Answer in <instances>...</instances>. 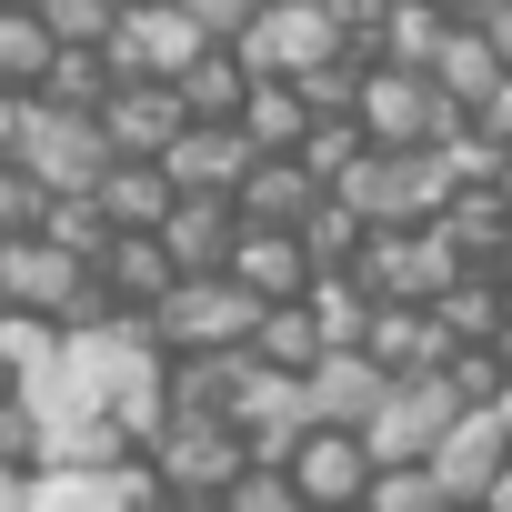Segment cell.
<instances>
[{
	"mask_svg": "<svg viewBox=\"0 0 512 512\" xmlns=\"http://www.w3.org/2000/svg\"><path fill=\"white\" fill-rule=\"evenodd\" d=\"M382 382H392V372H382L372 352H322V362L302 372V402H312V422H352V432H362L372 402H382Z\"/></svg>",
	"mask_w": 512,
	"mask_h": 512,
	"instance_id": "19",
	"label": "cell"
},
{
	"mask_svg": "<svg viewBox=\"0 0 512 512\" xmlns=\"http://www.w3.org/2000/svg\"><path fill=\"white\" fill-rule=\"evenodd\" d=\"M462 412H482V402H462L442 362H432V372H392L382 402H372V422H362V442H372V462H422Z\"/></svg>",
	"mask_w": 512,
	"mask_h": 512,
	"instance_id": "5",
	"label": "cell"
},
{
	"mask_svg": "<svg viewBox=\"0 0 512 512\" xmlns=\"http://www.w3.org/2000/svg\"><path fill=\"white\" fill-rule=\"evenodd\" d=\"M282 472L302 482V512H312V502L362 512V492H372V442H362L352 422H312V432L282 452Z\"/></svg>",
	"mask_w": 512,
	"mask_h": 512,
	"instance_id": "12",
	"label": "cell"
},
{
	"mask_svg": "<svg viewBox=\"0 0 512 512\" xmlns=\"http://www.w3.org/2000/svg\"><path fill=\"white\" fill-rule=\"evenodd\" d=\"M251 362H262V372H312L322 362V322L302 312V292L292 302H262V322H251Z\"/></svg>",
	"mask_w": 512,
	"mask_h": 512,
	"instance_id": "27",
	"label": "cell"
},
{
	"mask_svg": "<svg viewBox=\"0 0 512 512\" xmlns=\"http://www.w3.org/2000/svg\"><path fill=\"white\" fill-rule=\"evenodd\" d=\"M422 462H432V482H442V502H482V492L502 482V462H512V442H502V422H492V402H482V412H462V422H452V432H442V442H432Z\"/></svg>",
	"mask_w": 512,
	"mask_h": 512,
	"instance_id": "15",
	"label": "cell"
},
{
	"mask_svg": "<svg viewBox=\"0 0 512 512\" xmlns=\"http://www.w3.org/2000/svg\"><path fill=\"white\" fill-rule=\"evenodd\" d=\"M0 161H21L51 201H71V191H91L121 151H111V131H101V111H71V101H21V131H11V151Z\"/></svg>",
	"mask_w": 512,
	"mask_h": 512,
	"instance_id": "1",
	"label": "cell"
},
{
	"mask_svg": "<svg viewBox=\"0 0 512 512\" xmlns=\"http://www.w3.org/2000/svg\"><path fill=\"white\" fill-rule=\"evenodd\" d=\"M181 11H191V21L211 31V41H241V31H251V11H262V0H181Z\"/></svg>",
	"mask_w": 512,
	"mask_h": 512,
	"instance_id": "36",
	"label": "cell"
},
{
	"mask_svg": "<svg viewBox=\"0 0 512 512\" xmlns=\"http://www.w3.org/2000/svg\"><path fill=\"white\" fill-rule=\"evenodd\" d=\"M181 121H191V111H181V91H171V81H111V91H101V131H111V151L161 161Z\"/></svg>",
	"mask_w": 512,
	"mask_h": 512,
	"instance_id": "16",
	"label": "cell"
},
{
	"mask_svg": "<svg viewBox=\"0 0 512 512\" xmlns=\"http://www.w3.org/2000/svg\"><path fill=\"white\" fill-rule=\"evenodd\" d=\"M492 282H502V292H512V241H502V251H492Z\"/></svg>",
	"mask_w": 512,
	"mask_h": 512,
	"instance_id": "41",
	"label": "cell"
},
{
	"mask_svg": "<svg viewBox=\"0 0 512 512\" xmlns=\"http://www.w3.org/2000/svg\"><path fill=\"white\" fill-rule=\"evenodd\" d=\"M362 512H442V482H432V462H372V492H362Z\"/></svg>",
	"mask_w": 512,
	"mask_h": 512,
	"instance_id": "33",
	"label": "cell"
},
{
	"mask_svg": "<svg viewBox=\"0 0 512 512\" xmlns=\"http://www.w3.org/2000/svg\"><path fill=\"white\" fill-rule=\"evenodd\" d=\"M241 131H251V151H302V131H312V101H302L292 81H251V101H241Z\"/></svg>",
	"mask_w": 512,
	"mask_h": 512,
	"instance_id": "29",
	"label": "cell"
},
{
	"mask_svg": "<svg viewBox=\"0 0 512 512\" xmlns=\"http://www.w3.org/2000/svg\"><path fill=\"white\" fill-rule=\"evenodd\" d=\"M422 71L442 81V101L482 111V101H492V81H502V51H492V31H482V21H442V41H432V61H422Z\"/></svg>",
	"mask_w": 512,
	"mask_h": 512,
	"instance_id": "20",
	"label": "cell"
},
{
	"mask_svg": "<svg viewBox=\"0 0 512 512\" xmlns=\"http://www.w3.org/2000/svg\"><path fill=\"white\" fill-rule=\"evenodd\" d=\"M472 121H482V131H492V141H512V71H502V81H492V101H482V111H472Z\"/></svg>",
	"mask_w": 512,
	"mask_h": 512,
	"instance_id": "37",
	"label": "cell"
},
{
	"mask_svg": "<svg viewBox=\"0 0 512 512\" xmlns=\"http://www.w3.org/2000/svg\"><path fill=\"white\" fill-rule=\"evenodd\" d=\"M352 121H362L382 151H432V141L462 121V101H442V81H432V71H412V61H362Z\"/></svg>",
	"mask_w": 512,
	"mask_h": 512,
	"instance_id": "3",
	"label": "cell"
},
{
	"mask_svg": "<svg viewBox=\"0 0 512 512\" xmlns=\"http://www.w3.org/2000/svg\"><path fill=\"white\" fill-rule=\"evenodd\" d=\"M51 21L31 11V0H0V91H41L51 81Z\"/></svg>",
	"mask_w": 512,
	"mask_h": 512,
	"instance_id": "28",
	"label": "cell"
},
{
	"mask_svg": "<svg viewBox=\"0 0 512 512\" xmlns=\"http://www.w3.org/2000/svg\"><path fill=\"white\" fill-rule=\"evenodd\" d=\"M141 322H151L161 352H241L251 322H262V292H241L231 272H181Z\"/></svg>",
	"mask_w": 512,
	"mask_h": 512,
	"instance_id": "2",
	"label": "cell"
},
{
	"mask_svg": "<svg viewBox=\"0 0 512 512\" xmlns=\"http://www.w3.org/2000/svg\"><path fill=\"white\" fill-rule=\"evenodd\" d=\"M161 512H221V502H181V492H161Z\"/></svg>",
	"mask_w": 512,
	"mask_h": 512,
	"instance_id": "43",
	"label": "cell"
},
{
	"mask_svg": "<svg viewBox=\"0 0 512 512\" xmlns=\"http://www.w3.org/2000/svg\"><path fill=\"white\" fill-rule=\"evenodd\" d=\"M482 31H492V51H502V71H512V0H492V11H482Z\"/></svg>",
	"mask_w": 512,
	"mask_h": 512,
	"instance_id": "38",
	"label": "cell"
},
{
	"mask_svg": "<svg viewBox=\"0 0 512 512\" xmlns=\"http://www.w3.org/2000/svg\"><path fill=\"white\" fill-rule=\"evenodd\" d=\"M492 422H502V442H512V382H502V402H492Z\"/></svg>",
	"mask_w": 512,
	"mask_h": 512,
	"instance_id": "44",
	"label": "cell"
},
{
	"mask_svg": "<svg viewBox=\"0 0 512 512\" xmlns=\"http://www.w3.org/2000/svg\"><path fill=\"white\" fill-rule=\"evenodd\" d=\"M442 11H452V21H482V11H492V0H442Z\"/></svg>",
	"mask_w": 512,
	"mask_h": 512,
	"instance_id": "40",
	"label": "cell"
},
{
	"mask_svg": "<svg viewBox=\"0 0 512 512\" xmlns=\"http://www.w3.org/2000/svg\"><path fill=\"white\" fill-rule=\"evenodd\" d=\"M91 201H101V221H111V231H161V211H171V171H161V161H141V151H121V161L91 181Z\"/></svg>",
	"mask_w": 512,
	"mask_h": 512,
	"instance_id": "23",
	"label": "cell"
},
{
	"mask_svg": "<svg viewBox=\"0 0 512 512\" xmlns=\"http://www.w3.org/2000/svg\"><path fill=\"white\" fill-rule=\"evenodd\" d=\"M452 272H472V262L442 241V221H382V231H362V251H352V282H362L372 302H432Z\"/></svg>",
	"mask_w": 512,
	"mask_h": 512,
	"instance_id": "4",
	"label": "cell"
},
{
	"mask_svg": "<svg viewBox=\"0 0 512 512\" xmlns=\"http://www.w3.org/2000/svg\"><path fill=\"white\" fill-rule=\"evenodd\" d=\"M312 512H332V502H312Z\"/></svg>",
	"mask_w": 512,
	"mask_h": 512,
	"instance_id": "46",
	"label": "cell"
},
{
	"mask_svg": "<svg viewBox=\"0 0 512 512\" xmlns=\"http://www.w3.org/2000/svg\"><path fill=\"white\" fill-rule=\"evenodd\" d=\"M422 312L442 322V342H492V332H502V312H512V292H502L492 272H452Z\"/></svg>",
	"mask_w": 512,
	"mask_h": 512,
	"instance_id": "26",
	"label": "cell"
},
{
	"mask_svg": "<svg viewBox=\"0 0 512 512\" xmlns=\"http://www.w3.org/2000/svg\"><path fill=\"white\" fill-rule=\"evenodd\" d=\"M91 272H101V292H111L121 312H151V302L181 282V272H171V251H161V231H111V251H101Z\"/></svg>",
	"mask_w": 512,
	"mask_h": 512,
	"instance_id": "21",
	"label": "cell"
},
{
	"mask_svg": "<svg viewBox=\"0 0 512 512\" xmlns=\"http://www.w3.org/2000/svg\"><path fill=\"white\" fill-rule=\"evenodd\" d=\"M432 221H442V241L462 251L472 272H492V251L512 241V201H502V181H452Z\"/></svg>",
	"mask_w": 512,
	"mask_h": 512,
	"instance_id": "18",
	"label": "cell"
},
{
	"mask_svg": "<svg viewBox=\"0 0 512 512\" xmlns=\"http://www.w3.org/2000/svg\"><path fill=\"white\" fill-rule=\"evenodd\" d=\"M241 292H262V302H292L302 282H312V251H302V231H272V221H241V241H231V262H221Z\"/></svg>",
	"mask_w": 512,
	"mask_h": 512,
	"instance_id": "17",
	"label": "cell"
},
{
	"mask_svg": "<svg viewBox=\"0 0 512 512\" xmlns=\"http://www.w3.org/2000/svg\"><path fill=\"white\" fill-rule=\"evenodd\" d=\"M332 191L382 231V221H432V211H442V191H452V171H442V151H382V141H372Z\"/></svg>",
	"mask_w": 512,
	"mask_h": 512,
	"instance_id": "6",
	"label": "cell"
},
{
	"mask_svg": "<svg viewBox=\"0 0 512 512\" xmlns=\"http://www.w3.org/2000/svg\"><path fill=\"white\" fill-rule=\"evenodd\" d=\"M231 241H241V201H231V191H171V211H161L171 272H221Z\"/></svg>",
	"mask_w": 512,
	"mask_h": 512,
	"instance_id": "13",
	"label": "cell"
},
{
	"mask_svg": "<svg viewBox=\"0 0 512 512\" xmlns=\"http://www.w3.org/2000/svg\"><path fill=\"white\" fill-rule=\"evenodd\" d=\"M41 201H51V191H41L21 161H0V231H31V221H41Z\"/></svg>",
	"mask_w": 512,
	"mask_h": 512,
	"instance_id": "35",
	"label": "cell"
},
{
	"mask_svg": "<svg viewBox=\"0 0 512 512\" xmlns=\"http://www.w3.org/2000/svg\"><path fill=\"white\" fill-rule=\"evenodd\" d=\"M482 512H512V462H502V482L482 492Z\"/></svg>",
	"mask_w": 512,
	"mask_h": 512,
	"instance_id": "39",
	"label": "cell"
},
{
	"mask_svg": "<svg viewBox=\"0 0 512 512\" xmlns=\"http://www.w3.org/2000/svg\"><path fill=\"white\" fill-rule=\"evenodd\" d=\"M21 512H161V472H151V452H121V462H41Z\"/></svg>",
	"mask_w": 512,
	"mask_h": 512,
	"instance_id": "7",
	"label": "cell"
},
{
	"mask_svg": "<svg viewBox=\"0 0 512 512\" xmlns=\"http://www.w3.org/2000/svg\"><path fill=\"white\" fill-rule=\"evenodd\" d=\"M191 51H211V31L181 11V0H121V21L101 31V61L121 81H171Z\"/></svg>",
	"mask_w": 512,
	"mask_h": 512,
	"instance_id": "10",
	"label": "cell"
},
{
	"mask_svg": "<svg viewBox=\"0 0 512 512\" xmlns=\"http://www.w3.org/2000/svg\"><path fill=\"white\" fill-rule=\"evenodd\" d=\"M502 201H512V161H502Z\"/></svg>",
	"mask_w": 512,
	"mask_h": 512,
	"instance_id": "45",
	"label": "cell"
},
{
	"mask_svg": "<svg viewBox=\"0 0 512 512\" xmlns=\"http://www.w3.org/2000/svg\"><path fill=\"white\" fill-rule=\"evenodd\" d=\"M171 91H181L191 121H241V101H251V61H241L231 41H211V51H191V61L171 71Z\"/></svg>",
	"mask_w": 512,
	"mask_h": 512,
	"instance_id": "22",
	"label": "cell"
},
{
	"mask_svg": "<svg viewBox=\"0 0 512 512\" xmlns=\"http://www.w3.org/2000/svg\"><path fill=\"white\" fill-rule=\"evenodd\" d=\"M51 342H61V322H51V312H11V302H0V382H11V392L51 362Z\"/></svg>",
	"mask_w": 512,
	"mask_h": 512,
	"instance_id": "31",
	"label": "cell"
},
{
	"mask_svg": "<svg viewBox=\"0 0 512 512\" xmlns=\"http://www.w3.org/2000/svg\"><path fill=\"white\" fill-rule=\"evenodd\" d=\"M492 352H502V372H512V312H502V332H492Z\"/></svg>",
	"mask_w": 512,
	"mask_h": 512,
	"instance_id": "42",
	"label": "cell"
},
{
	"mask_svg": "<svg viewBox=\"0 0 512 512\" xmlns=\"http://www.w3.org/2000/svg\"><path fill=\"white\" fill-rule=\"evenodd\" d=\"M292 231H302V251H312V272H352V251H362V231H372V221H362L342 191H322Z\"/></svg>",
	"mask_w": 512,
	"mask_h": 512,
	"instance_id": "30",
	"label": "cell"
},
{
	"mask_svg": "<svg viewBox=\"0 0 512 512\" xmlns=\"http://www.w3.org/2000/svg\"><path fill=\"white\" fill-rule=\"evenodd\" d=\"M231 201H241V221H272V231H292V221L322 201V181H312L292 151H262V161L241 171V191H231Z\"/></svg>",
	"mask_w": 512,
	"mask_h": 512,
	"instance_id": "24",
	"label": "cell"
},
{
	"mask_svg": "<svg viewBox=\"0 0 512 512\" xmlns=\"http://www.w3.org/2000/svg\"><path fill=\"white\" fill-rule=\"evenodd\" d=\"M0 392H11V382H0Z\"/></svg>",
	"mask_w": 512,
	"mask_h": 512,
	"instance_id": "47",
	"label": "cell"
},
{
	"mask_svg": "<svg viewBox=\"0 0 512 512\" xmlns=\"http://www.w3.org/2000/svg\"><path fill=\"white\" fill-rule=\"evenodd\" d=\"M231 51L251 61V81H302V71H322L332 51H352V41L332 31L322 0H262V11H251V31H241Z\"/></svg>",
	"mask_w": 512,
	"mask_h": 512,
	"instance_id": "8",
	"label": "cell"
},
{
	"mask_svg": "<svg viewBox=\"0 0 512 512\" xmlns=\"http://www.w3.org/2000/svg\"><path fill=\"white\" fill-rule=\"evenodd\" d=\"M362 352H372L382 372H432L452 342H442V322H432L422 302H372V332H362Z\"/></svg>",
	"mask_w": 512,
	"mask_h": 512,
	"instance_id": "25",
	"label": "cell"
},
{
	"mask_svg": "<svg viewBox=\"0 0 512 512\" xmlns=\"http://www.w3.org/2000/svg\"><path fill=\"white\" fill-rule=\"evenodd\" d=\"M91 292V262H81V251H61L51 231H0V302H11V312H71Z\"/></svg>",
	"mask_w": 512,
	"mask_h": 512,
	"instance_id": "11",
	"label": "cell"
},
{
	"mask_svg": "<svg viewBox=\"0 0 512 512\" xmlns=\"http://www.w3.org/2000/svg\"><path fill=\"white\" fill-rule=\"evenodd\" d=\"M31 11L51 21V41H101L121 21V0H31Z\"/></svg>",
	"mask_w": 512,
	"mask_h": 512,
	"instance_id": "34",
	"label": "cell"
},
{
	"mask_svg": "<svg viewBox=\"0 0 512 512\" xmlns=\"http://www.w3.org/2000/svg\"><path fill=\"white\" fill-rule=\"evenodd\" d=\"M262 161L251 151V131L241 121H181L171 131V151H161V171H171V191H241V171Z\"/></svg>",
	"mask_w": 512,
	"mask_h": 512,
	"instance_id": "14",
	"label": "cell"
},
{
	"mask_svg": "<svg viewBox=\"0 0 512 512\" xmlns=\"http://www.w3.org/2000/svg\"><path fill=\"white\" fill-rule=\"evenodd\" d=\"M241 462H251L241 422H211V412H171L161 442H151V472H161V492H181V502H221V482H231Z\"/></svg>",
	"mask_w": 512,
	"mask_h": 512,
	"instance_id": "9",
	"label": "cell"
},
{
	"mask_svg": "<svg viewBox=\"0 0 512 512\" xmlns=\"http://www.w3.org/2000/svg\"><path fill=\"white\" fill-rule=\"evenodd\" d=\"M221 512H302V482H292L272 452H251V462L221 482Z\"/></svg>",
	"mask_w": 512,
	"mask_h": 512,
	"instance_id": "32",
	"label": "cell"
}]
</instances>
